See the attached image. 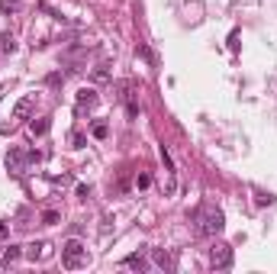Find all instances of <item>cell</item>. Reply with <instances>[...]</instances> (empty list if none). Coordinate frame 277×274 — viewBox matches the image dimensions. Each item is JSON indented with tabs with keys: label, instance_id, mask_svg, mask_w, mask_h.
Here are the masks:
<instances>
[{
	"label": "cell",
	"instance_id": "cell-22",
	"mask_svg": "<svg viewBox=\"0 0 277 274\" xmlns=\"http://www.w3.org/2000/svg\"><path fill=\"white\" fill-rule=\"evenodd\" d=\"M7 232H10V223H0V239H7Z\"/></svg>",
	"mask_w": 277,
	"mask_h": 274
},
{
	"label": "cell",
	"instance_id": "cell-12",
	"mask_svg": "<svg viewBox=\"0 0 277 274\" xmlns=\"http://www.w3.org/2000/svg\"><path fill=\"white\" fill-rule=\"evenodd\" d=\"M91 133H93V139H107V123H93Z\"/></svg>",
	"mask_w": 277,
	"mask_h": 274
},
{
	"label": "cell",
	"instance_id": "cell-11",
	"mask_svg": "<svg viewBox=\"0 0 277 274\" xmlns=\"http://www.w3.org/2000/svg\"><path fill=\"white\" fill-rule=\"evenodd\" d=\"M254 204H258V206H271V204H274V197L264 194V190H258V194H254Z\"/></svg>",
	"mask_w": 277,
	"mask_h": 274
},
{
	"label": "cell",
	"instance_id": "cell-13",
	"mask_svg": "<svg viewBox=\"0 0 277 274\" xmlns=\"http://www.w3.org/2000/svg\"><path fill=\"white\" fill-rule=\"evenodd\" d=\"M48 126H52L48 119H39V123H32V133H36V136H46V133H48Z\"/></svg>",
	"mask_w": 277,
	"mask_h": 274
},
{
	"label": "cell",
	"instance_id": "cell-4",
	"mask_svg": "<svg viewBox=\"0 0 277 274\" xmlns=\"http://www.w3.org/2000/svg\"><path fill=\"white\" fill-rule=\"evenodd\" d=\"M209 268H216V271H229L232 268V249L223 242H216L213 249H209Z\"/></svg>",
	"mask_w": 277,
	"mask_h": 274
},
{
	"label": "cell",
	"instance_id": "cell-15",
	"mask_svg": "<svg viewBox=\"0 0 277 274\" xmlns=\"http://www.w3.org/2000/svg\"><path fill=\"white\" fill-rule=\"evenodd\" d=\"M58 219H62V216H58L55 210H46V213H42V223H46V226H55Z\"/></svg>",
	"mask_w": 277,
	"mask_h": 274
},
{
	"label": "cell",
	"instance_id": "cell-20",
	"mask_svg": "<svg viewBox=\"0 0 277 274\" xmlns=\"http://www.w3.org/2000/svg\"><path fill=\"white\" fill-rule=\"evenodd\" d=\"M136 55H138V58H145V62H152V52H148V46H138Z\"/></svg>",
	"mask_w": 277,
	"mask_h": 274
},
{
	"label": "cell",
	"instance_id": "cell-5",
	"mask_svg": "<svg viewBox=\"0 0 277 274\" xmlns=\"http://www.w3.org/2000/svg\"><path fill=\"white\" fill-rule=\"evenodd\" d=\"M32 110H36V94H26L23 100H20V103H16V107H13V123H20V119H26V116H29V113H32ZM13 123H10V126H13Z\"/></svg>",
	"mask_w": 277,
	"mask_h": 274
},
{
	"label": "cell",
	"instance_id": "cell-9",
	"mask_svg": "<svg viewBox=\"0 0 277 274\" xmlns=\"http://www.w3.org/2000/svg\"><path fill=\"white\" fill-rule=\"evenodd\" d=\"M123 265L126 268H136V271H145V258H142V255H129V258H123Z\"/></svg>",
	"mask_w": 277,
	"mask_h": 274
},
{
	"label": "cell",
	"instance_id": "cell-21",
	"mask_svg": "<svg viewBox=\"0 0 277 274\" xmlns=\"http://www.w3.org/2000/svg\"><path fill=\"white\" fill-rule=\"evenodd\" d=\"M77 197H81V200H87V197H91V187H87V184H77Z\"/></svg>",
	"mask_w": 277,
	"mask_h": 274
},
{
	"label": "cell",
	"instance_id": "cell-17",
	"mask_svg": "<svg viewBox=\"0 0 277 274\" xmlns=\"http://www.w3.org/2000/svg\"><path fill=\"white\" fill-rule=\"evenodd\" d=\"M0 10L3 13H13V10H20V0H0Z\"/></svg>",
	"mask_w": 277,
	"mask_h": 274
},
{
	"label": "cell",
	"instance_id": "cell-18",
	"mask_svg": "<svg viewBox=\"0 0 277 274\" xmlns=\"http://www.w3.org/2000/svg\"><path fill=\"white\" fill-rule=\"evenodd\" d=\"M107 78H110L107 65H100V68H93V81H107Z\"/></svg>",
	"mask_w": 277,
	"mask_h": 274
},
{
	"label": "cell",
	"instance_id": "cell-3",
	"mask_svg": "<svg viewBox=\"0 0 277 274\" xmlns=\"http://www.w3.org/2000/svg\"><path fill=\"white\" fill-rule=\"evenodd\" d=\"M26 161H39V152H23V149H10L7 152V171L16 174V178L26 171Z\"/></svg>",
	"mask_w": 277,
	"mask_h": 274
},
{
	"label": "cell",
	"instance_id": "cell-2",
	"mask_svg": "<svg viewBox=\"0 0 277 274\" xmlns=\"http://www.w3.org/2000/svg\"><path fill=\"white\" fill-rule=\"evenodd\" d=\"M87 261H91V255H87V249H84L81 239H68V242L62 245V265L68 268V271L87 268Z\"/></svg>",
	"mask_w": 277,
	"mask_h": 274
},
{
	"label": "cell",
	"instance_id": "cell-8",
	"mask_svg": "<svg viewBox=\"0 0 277 274\" xmlns=\"http://www.w3.org/2000/svg\"><path fill=\"white\" fill-rule=\"evenodd\" d=\"M20 255H23V251H20V245H10V249L3 251V258H0V261L10 268V265H16V261H20Z\"/></svg>",
	"mask_w": 277,
	"mask_h": 274
},
{
	"label": "cell",
	"instance_id": "cell-23",
	"mask_svg": "<svg viewBox=\"0 0 277 274\" xmlns=\"http://www.w3.org/2000/svg\"><path fill=\"white\" fill-rule=\"evenodd\" d=\"M0 100H3V91H0Z\"/></svg>",
	"mask_w": 277,
	"mask_h": 274
},
{
	"label": "cell",
	"instance_id": "cell-7",
	"mask_svg": "<svg viewBox=\"0 0 277 274\" xmlns=\"http://www.w3.org/2000/svg\"><path fill=\"white\" fill-rule=\"evenodd\" d=\"M152 258H155V265H158V268H164V271H171V268H174V255H171V251L155 249V251H152Z\"/></svg>",
	"mask_w": 277,
	"mask_h": 274
},
{
	"label": "cell",
	"instance_id": "cell-6",
	"mask_svg": "<svg viewBox=\"0 0 277 274\" xmlns=\"http://www.w3.org/2000/svg\"><path fill=\"white\" fill-rule=\"evenodd\" d=\"M97 100H100V97H97V91L84 87V91L77 94V113H84V110H93V107H97Z\"/></svg>",
	"mask_w": 277,
	"mask_h": 274
},
{
	"label": "cell",
	"instance_id": "cell-14",
	"mask_svg": "<svg viewBox=\"0 0 277 274\" xmlns=\"http://www.w3.org/2000/svg\"><path fill=\"white\" fill-rule=\"evenodd\" d=\"M71 145H74V149H84V145H87L84 133H77V129H74V133H71Z\"/></svg>",
	"mask_w": 277,
	"mask_h": 274
},
{
	"label": "cell",
	"instance_id": "cell-19",
	"mask_svg": "<svg viewBox=\"0 0 277 274\" xmlns=\"http://www.w3.org/2000/svg\"><path fill=\"white\" fill-rule=\"evenodd\" d=\"M148 184H152V178H148V174H138V178H136V187H142V190H145Z\"/></svg>",
	"mask_w": 277,
	"mask_h": 274
},
{
	"label": "cell",
	"instance_id": "cell-16",
	"mask_svg": "<svg viewBox=\"0 0 277 274\" xmlns=\"http://www.w3.org/2000/svg\"><path fill=\"white\" fill-rule=\"evenodd\" d=\"M0 42H3V46H0V48H3V52H16V39H13V36H10V32H7V36H3V39H0Z\"/></svg>",
	"mask_w": 277,
	"mask_h": 274
},
{
	"label": "cell",
	"instance_id": "cell-10",
	"mask_svg": "<svg viewBox=\"0 0 277 274\" xmlns=\"http://www.w3.org/2000/svg\"><path fill=\"white\" fill-rule=\"evenodd\" d=\"M46 249H48L46 242H32V245H26V255H29V258H42Z\"/></svg>",
	"mask_w": 277,
	"mask_h": 274
},
{
	"label": "cell",
	"instance_id": "cell-1",
	"mask_svg": "<svg viewBox=\"0 0 277 274\" xmlns=\"http://www.w3.org/2000/svg\"><path fill=\"white\" fill-rule=\"evenodd\" d=\"M190 223H197V232H200V235H219L226 229L223 210L213 206V204H200L197 210L190 213Z\"/></svg>",
	"mask_w": 277,
	"mask_h": 274
}]
</instances>
